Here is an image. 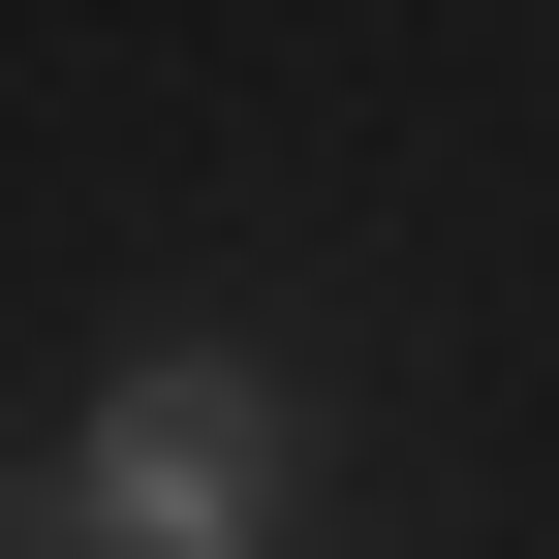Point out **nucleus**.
Masks as SVG:
<instances>
[{"label": "nucleus", "mask_w": 559, "mask_h": 559, "mask_svg": "<svg viewBox=\"0 0 559 559\" xmlns=\"http://www.w3.org/2000/svg\"><path fill=\"white\" fill-rule=\"evenodd\" d=\"M280 528H311V404L249 342H124L32 466V559H280Z\"/></svg>", "instance_id": "1"}]
</instances>
